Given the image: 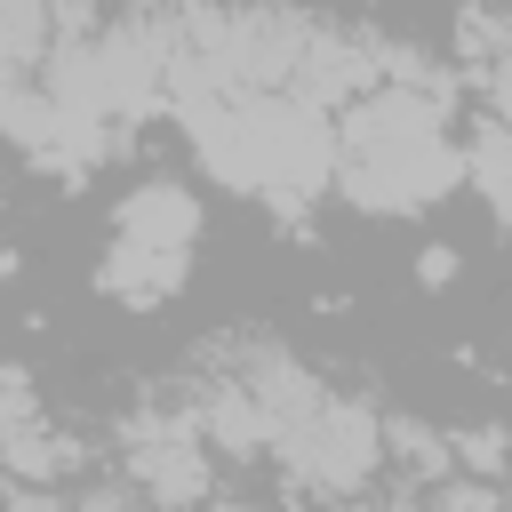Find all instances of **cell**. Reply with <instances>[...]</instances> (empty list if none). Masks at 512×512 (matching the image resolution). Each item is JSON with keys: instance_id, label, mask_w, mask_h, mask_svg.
I'll list each match as a JSON object with an SVG mask.
<instances>
[{"instance_id": "6da1fadb", "label": "cell", "mask_w": 512, "mask_h": 512, "mask_svg": "<svg viewBox=\"0 0 512 512\" xmlns=\"http://www.w3.org/2000/svg\"><path fill=\"white\" fill-rule=\"evenodd\" d=\"M328 120H336L328 128V184L368 216H424L464 184L456 136H448V88L376 80L352 104H336Z\"/></svg>"}, {"instance_id": "7a4b0ae2", "label": "cell", "mask_w": 512, "mask_h": 512, "mask_svg": "<svg viewBox=\"0 0 512 512\" xmlns=\"http://www.w3.org/2000/svg\"><path fill=\"white\" fill-rule=\"evenodd\" d=\"M272 448H280V464H288L304 488H320V496H352V488L384 464V424H376L360 400L312 392V400L272 432Z\"/></svg>"}, {"instance_id": "3957f363", "label": "cell", "mask_w": 512, "mask_h": 512, "mask_svg": "<svg viewBox=\"0 0 512 512\" xmlns=\"http://www.w3.org/2000/svg\"><path fill=\"white\" fill-rule=\"evenodd\" d=\"M128 480L136 496L168 504V512H192L208 496V440L192 416H144L128 432Z\"/></svg>"}, {"instance_id": "277c9868", "label": "cell", "mask_w": 512, "mask_h": 512, "mask_svg": "<svg viewBox=\"0 0 512 512\" xmlns=\"http://www.w3.org/2000/svg\"><path fill=\"white\" fill-rule=\"evenodd\" d=\"M112 232L120 240H144V248L192 256V240H200V192L176 184V176H152V184H136V192L112 200Z\"/></svg>"}, {"instance_id": "5b68a950", "label": "cell", "mask_w": 512, "mask_h": 512, "mask_svg": "<svg viewBox=\"0 0 512 512\" xmlns=\"http://www.w3.org/2000/svg\"><path fill=\"white\" fill-rule=\"evenodd\" d=\"M184 280H192V256H176V248H144V240H120V232H112V248H104V264H96V288H104L112 304H128V312L168 304Z\"/></svg>"}, {"instance_id": "8992f818", "label": "cell", "mask_w": 512, "mask_h": 512, "mask_svg": "<svg viewBox=\"0 0 512 512\" xmlns=\"http://www.w3.org/2000/svg\"><path fill=\"white\" fill-rule=\"evenodd\" d=\"M456 176H472V192L488 200V216H504V128H496V112L472 120V144L456 152Z\"/></svg>"}, {"instance_id": "52a82bcc", "label": "cell", "mask_w": 512, "mask_h": 512, "mask_svg": "<svg viewBox=\"0 0 512 512\" xmlns=\"http://www.w3.org/2000/svg\"><path fill=\"white\" fill-rule=\"evenodd\" d=\"M32 416H40L32 376H24V368H0V432H16V424H32Z\"/></svg>"}, {"instance_id": "ba28073f", "label": "cell", "mask_w": 512, "mask_h": 512, "mask_svg": "<svg viewBox=\"0 0 512 512\" xmlns=\"http://www.w3.org/2000/svg\"><path fill=\"white\" fill-rule=\"evenodd\" d=\"M0 512H72V504H64V496H56V488H32V480H16V488H8V504H0Z\"/></svg>"}, {"instance_id": "9c48e42d", "label": "cell", "mask_w": 512, "mask_h": 512, "mask_svg": "<svg viewBox=\"0 0 512 512\" xmlns=\"http://www.w3.org/2000/svg\"><path fill=\"white\" fill-rule=\"evenodd\" d=\"M416 272H424V288H440V280H456V256H448V248H424Z\"/></svg>"}, {"instance_id": "30bf717a", "label": "cell", "mask_w": 512, "mask_h": 512, "mask_svg": "<svg viewBox=\"0 0 512 512\" xmlns=\"http://www.w3.org/2000/svg\"><path fill=\"white\" fill-rule=\"evenodd\" d=\"M0 280H16V248L8 240H0Z\"/></svg>"}]
</instances>
